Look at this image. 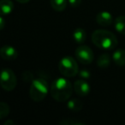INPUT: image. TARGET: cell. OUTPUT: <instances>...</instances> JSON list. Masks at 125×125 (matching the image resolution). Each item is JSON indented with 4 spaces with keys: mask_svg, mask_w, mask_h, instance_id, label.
Returning a JSON list of instances; mask_svg holds the SVG:
<instances>
[{
    "mask_svg": "<svg viewBox=\"0 0 125 125\" xmlns=\"http://www.w3.org/2000/svg\"><path fill=\"white\" fill-rule=\"evenodd\" d=\"M74 87L67 77L57 78L51 85V95L57 102H65L71 98Z\"/></svg>",
    "mask_w": 125,
    "mask_h": 125,
    "instance_id": "cell-1",
    "label": "cell"
},
{
    "mask_svg": "<svg viewBox=\"0 0 125 125\" xmlns=\"http://www.w3.org/2000/svg\"><path fill=\"white\" fill-rule=\"evenodd\" d=\"M92 41L98 48L105 51L114 50L117 45V38L111 32L104 29H98L93 33Z\"/></svg>",
    "mask_w": 125,
    "mask_h": 125,
    "instance_id": "cell-2",
    "label": "cell"
},
{
    "mask_svg": "<svg viewBox=\"0 0 125 125\" xmlns=\"http://www.w3.org/2000/svg\"><path fill=\"white\" fill-rule=\"evenodd\" d=\"M48 94V84L45 79L36 78L32 81L29 89V95L32 100L35 102H40L44 100Z\"/></svg>",
    "mask_w": 125,
    "mask_h": 125,
    "instance_id": "cell-3",
    "label": "cell"
},
{
    "mask_svg": "<svg viewBox=\"0 0 125 125\" xmlns=\"http://www.w3.org/2000/svg\"><path fill=\"white\" fill-rule=\"evenodd\" d=\"M58 70L60 73L67 78L74 77L79 73V68L76 61L70 56H65L61 58L58 63Z\"/></svg>",
    "mask_w": 125,
    "mask_h": 125,
    "instance_id": "cell-4",
    "label": "cell"
},
{
    "mask_svg": "<svg viewBox=\"0 0 125 125\" xmlns=\"http://www.w3.org/2000/svg\"><path fill=\"white\" fill-rule=\"evenodd\" d=\"M17 84L16 74L10 69H3L1 72V87L7 92L14 90Z\"/></svg>",
    "mask_w": 125,
    "mask_h": 125,
    "instance_id": "cell-5",
    "label": "cell"
},
{
    "mask_svg": "<svg viewBox=\"0 0 125 125\" xmlns=\"http://www.w3.org/2000/svg\"><path fill=\"white\" fill-rule=\"evenodd\" d=\"M75 57L82 64H90L94 59V54L92 49L87 45H81L76 48L75 52Z\"/></svg>",
    "mask_w": 125,
    "mask_h": 125,
    "instance_id": "cell-6",
    "label": "cell"
},
{
    "mask_svg": "<svg viewBox=\"0 0 125 125\" xmlns=\"http://www.w3.org/2000/svg\"><path fill=\"white\" fill-rule=\"evenodd\" d=\"M73 87L75 93L80 97H85L90 93V86L84 79L75 81Z\"/></svg>",
    "mask_w": 125,
    "mask_h": 125,
    "instance_id": "cell-7",
    "label": "cell"
},
{
    "mask_svg": "<svg viewBox=\"0 0 125 125\" xmlns=\"http://www.w3.org/2000/svg\"><path fill=\"white\" fill-rule=\"evenodd\" d=\"M0 56L4 60L12 61L17 58L18 52L16 49L11 45H4L0 50Z\"/></svg>",
    "mask_w": 125,
    "mask_h": 125,
    "instance_id": "cell-8",
    "label": "cell"
},
{
    "mask_svg": "<svg viewBox=\"0 0 125 125\" xmlns=\"http://www.w3.org/2000/svg\"><path fill=\"white\" fill-rule=\"evenodd\" d=\"M96 21L102 27H108L113 23V17L108 11H101L96 16Z\"/></svg>",
    "mask_w": 125,
    "mask_h": 125,
    "instance_id": "cell-9",
    "label": "cell"
},
{
    "mask_svg": "<svg viewBox=\"0 0 125 125\" xmlns=\"http://www.w3.org/2000/svg\"><path fill=\"white\" fill-rule=\"evenodd\" d=\"M112 59L118 66H125V50L123 49L116 50L112 55Z\"/></svg>",
    "mask_w": 125,
    "mask_h": 125,
    "instance_id": "cell-10",
    "label": "cell"
},
{
    "mask_svg": "<svg viewBox=\"0 0 125 125\" xmlns=\"http://www.w3.org/2000/svg\"><path fill=\"white\" fill-rule=\"evenodd\" d=\"M83 107L82 102L78 99H70L67 101V108L73 112H78Z\"/></svg>",
    "mask_w": 125,
    "mask_h": 125,
    "instance_id": "cell-11",
    "label": "cell"
},
{
    "mask_svg": "<svg viewBox=\"0 0 125 125\" xmlns=\"http://www.w3.org/2000/svg\"><path fill=\"white\" fill-rule=\"evenodd\" d=\"M73 39L76 44L82 45L86 41L87 33L83 28H76L73 33Z\"/></svg>",
    "mask_w": 125,
    "mask_h": 125,
    "instance_id": "cell-12",
    "label": "cell"
},
{
    "mask_svg": "<svg viewBox=\"0 0 125 125\" xmlns=\"http://www.w3.org/2000/svg\"><path fill=\"white\" fill-rule=\"evenodd\" d=\"M1 13L2 16H7L10 14L14 10V4L11 0H1Z\"/></svg>",
    "mask_w": 125,
    "mask_h": 125,
    "instance_id": "cell-13",
    "label": "cell"
},
{
    "mask_svg": "<svg viewBox=\"0 0 125 125\" xmlns=\"http://www.w3.org/2000/svg\"><path fill=\"white\" fill-rule=\"evenodd\" d=\"M114 27L120 34L125 35V16H118L115 19Z\"/></svg>",
    "mask_w": 125,
    "mask_h": 125,
    "instance_id": "cell-14",
    "label": "cell"
},
{
    "mask_svg": "<svg viewBox=\"0 0 125 125\" xmlns=\"http://www.w3.org/2000/svg\"><path fill=\"white\" fill-rule=\"evenodd\" d=\"M50 4L54 10L61 12L66 9L68 0H50Z\"/></svg>",
    "mask_w": 125,
    "mask_h": 125,
    "instance_id": "cell-15",
    "label": "cell"
},
{
    "mask_svg": "<svg viewBox=\"0 0 125 125\" xmlns=\"http://www.w3.org/2000/svg\"><path fill=\"white\" fill-rule=\"evenodd\" d=\"M111 64V57L108 54H102L97 59V65L101 69L107 68Z\"/></svg>",
    "mask_w": 125,
    "mask_h": 125,
    "instance_id": "cell-16",
    "label": "cell"
},
{
    "mask_svg": "<svg viewBox=\"0 0 125 125\" xmlns=\"http://www.w3.org/2000/svg\"><path fill=\"white\" fill-rule=\"evenodd\" d=\"M10 106L7 103L1 102L0 103V119H4L10 114Z\"/></svg>",
    "mask_w": 125,
    "mask_h": 125,
    "instance_id": "cell-17",
    "label": "cell"
},
{
    "mask_svg": "<svg viewBox=\"0 0 125 125\" xmlns=\"http://www.w3.org/2000/svg\"><path fill=\"white\" fill-rule=\"evenodd\" d=\"M61 125H85V123L74 118H63L59 121Z\"/></svg>",
    "mask_w": 125,
    "mask_h": 125,
    "instance_id": "cell-18",
    "label": "cell"
},
{
    "mask_svg": "<svg viewBox=\"0 0 125 125\" xmlns=\"http://www.w3.org/2000/svg\"><path fill=\"white\" fill-rule=\"evenodd\" d=\"M79 75L80 77H82V79H84V80H87V79L90 78V72L88 71L87 70H79Z\"/></svg>",
    "mask_w": 125,
    "mask_h": 125,
    "instance_id": "cell-19",
    "label": "cell"
},
{
    "mask_svg": "<svg viewBox=\"0 0 125 125\" xmlns=\"http://www.w3.org/2000/svg\"><path fill=\"white\" fill-rule=\"evenodd\" d=\"M68 2L72 8H77L82 4V0H68Z\"/></svg>",
    "mask_w": 125,
    "mask_h": 125,
    "instance_id": "cell-20",
    "label": "cell"
},
{
    "mask_svg": "<svg viewBox=\"0 0 125 125\" xmlns=\"http://www.w3.org/2000/svg\"><path fill=\"white\" fill-rule=\"evenodd\" d=\"M0 24H1V26H0V28H1V29H4V16H2L1 17H0Z\"/></svg>",
    "mask_w": 125,
    "mask_h": 125,
    "instance_id": "cell-21",
    "label": "cell"
},
{
    "mask_svg": "<svg viewBox=\"0 0 125 125\" xmlns=\"http://www.w3.org/2000/svg\"><path fill=\"white\" fill-rule=\"evenodd\" d=\"M15 123L12 120H7V121L4 123V125H14Z\"/></svg>",
    "mask_w": 125,
    "mask_h": 125,
    "instance_id": "cell-22",
    "label": "cell"
},
{
    "mask_svg": "<svg viewBox=\"0 0 125 125\" xmlns=\"http://www.w3.org/2000/svg\"><path fill=\"white\" fill-rule=\"evenodd\" d=\"M16 1L20 4H27V3L29 2L30 0H16Z\"/></svg>",
    "mask_w": 125,
    "mask_h": 125,
    "instance_id": "cell-23",
    "label": "cell"
}]
</instances>
